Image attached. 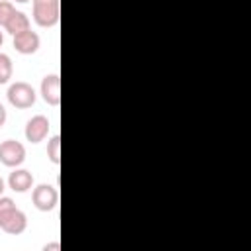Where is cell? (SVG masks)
<instances>
[{"mask_svg":"<svg viewBox=\"0 0 251 251\" xmlns=\"http://www.w3.org/2000/svg\"><path fill=\"white\" fill-rule=\"evenodd\" d=\"M8 102L20 110H25V108H31L35 104V90L29 82H24V80H16L14 84H10L8 88Z\"/></svg>","mask_w":251,"mask_h":251,"instance_id":"6da1fadb","label":"cell"},{"mask_svg":"<svg viewBox=\"0 0 251 251\" xmlns=\"http://www.w3.org/2000/svg\"><path fill=\"white\" fill-rule=\"evenodd\" d=\"M25 161V147L16 139H6L0 143V163L4 167L16 169Z\"/></svg>","mask_w":251,"mask_h":251,"instance_id":"7a4b0ae2","label":"cell"},{"mask_svg":"<svg viewBox=\"0 0 251 251\" xmlns=\"http://www.w3.org/2000/svg\"><path fill=\"white\" fill-rule=\"evenodd\" d=\"M31 202L41 212H51L59 202V192L51 184H37L31 192Z\"/></svg>","mask_w":251,"mask_h":251,"instance_id":"3957f363","label":"cell"},{"mask_svg":"<svg viewBox=\"0 0 251 251\" xmlns=\"http://www.w3.org/2000/svg\"><path fill=\"white\" fill-rule=\"evenodd\" d=\"M59 2L51 4H33V22L41 27H51L59 22Z\"/></svg>","mask_w":251,"mask_h":251,"instance_id":"277c9868","label":"cell"},{"mask_svg":"<svg viewBox=\"0 0 251 251\" xmlns=\"http://www.w3.org/2000/svg\"><path fill=\"white\" fill-rule=\"evenodd\" d=\"M49 120L45 118V116H41V114H37V116H33V118H29L27 120V124H25V139L29 141V143H39V141H43L45 137H47V133H49Z\"/></svg>","mask_w":251,"mask_h":251,"instance_id":"5b68a950","label":"cell"},{"mask_svg":"<svg viewBox=\"0 0 251 251\" xmlns=\"http://www.w3.org/2000/svg\"><path fill=\"white\" fill-rule=\"evenodd\" d=\"M41 98L49 106L61 104V76L59 75H47L41 80Z\"/></svg>","mask_w":251,"mask_h":251,"instance_id":"8992f818","label":"cell"},{"mask_svg":"<svg viewBox=\"0 0 251 251\" xmlns=\"http://www.w3.org/2000/svg\"><path fill=\"white\" fill-rule=\"evenodd\" d=\"M39 45H41V39H39V35H37L35 31H31V29H25V31L14 35V49H16L18 53H22V55H31V53H35V51L39 49Z\"/></svg>","mask_w":251,"mask_h":251,"instance_id":"52a82bcc","label":"cell"},{"mask_svg":"<svg viewBox=\"0 0 251 251\" xmlns=\"http://www.w3.org/2000/svg\"><path fill=\"white\" fill-rule=\"evenodd\" d=\"M0 227H2L6 233H10V235H20V233H24L25 227H27V216H25L20 208H14V210L6 216V220L0 224Z\"/></svg>","mask_w":251,"mask_h":251,"instance_id":"ba28073f","label":"cell"},{"mask_svg":"<svg viewBox=\"0 0 251 251\" xmlns=\"http://www.w3.org/2000/svg\"><path fill=\"white\" fill-rule=\"evenodd\" d=\"M8 186L14 192H27L33 186V175L25 169H14L8 176Z\"/></svg>","mask_w":251,"mask_h":251,"instance_id":"9c48e42d","label":"cell"},{"mask_svg":"<svg viewBox=\"0 0 251 251\" xmlns=\"http://www.w3.org/2000/svg\"><path fill=\"white\" fill-rule=\"evenodd\" d=\"M6 31L10 33V35H16V33H22V31H25V29H29V18L24 14V12H20V10H16L12 16H10V20L6 22Z\"/></svg>","mask_w":251,"mask_h":251,"instance_id":"30bf717a","label":"cell"},{"mask_svg":"<svg viewBox=\"0 0 251 251\" xmlns=\"http://www.w3.org/2000/svg\"><path fill=\"white\" fill-rule=\"evenodd\" d=\"M47 157L53 165H59L61 163V137L59 135H53L49 141H47Z\"/></svg>","mask_w":251,"mask_h":251,"instance_id":"8fae6325","label":"cell"},{"mask_svg":"<svg viewBox=\"0 0 251 251\" xmlns=\"http://www.w3.org/2000/svg\"><path fill=\"white\" fill-rule=\"evenodd\" d=\"M12 73H14L12 59L6 53H0V84H6L12 78Z\"/></svg>","mask_w":251,"mask_h":251,"instance_id":"7c38bea8","label":"cell"},{"mask_svg":"<svg viewBox=\"0 0 251 251\" xmlns=\"http://www.w3.org/2000/svg\"><path fill=\"white\" fill-rule=\"evenodd\" d=\"M14 12H16V8H14L12 2H8V0H0V27L6 25V22L10 20V16H12Z\"/></svg>","mask_w":251,"mask_h":251,"instance_id":"4fadbf2b","label":"cell"},{"mask_svg":"<svg viewBox=\"0 0 251 251\" xmlns=\"http://www.w3.org/2000/svg\"><path fill=\"white\" fill-rule=\"evenodd\" d=\"M14 208H16V204H14V200H12L10 196H0V224L6 220V216H8Z\"/></svg>","mask_w":251,"mask_h":251,"instance_id":"5bb4252c","label":"cell"},{"mask_svg":"<svg viewBox=\"0 0 251 251\" xmlns=\"http://www.w3.org/2000/svg\"><path fill=\"white\" fill-rule=\"evenodd\" d=\"M6 118H8V114H6V108L0 104V127L6 124Z\"/></svg>","mask_w":251,"mask_h":251,"instance_id":"9a60e30c","label":"cell"},{"mask_svg":"<svg viewBox=\"0 0 251 251\" xmlns=\"http://www.w3.org/2000/svg\"><path fill=\"white\" fill-rule=\"evenodd\" d=\"M59 249H61L59 243H47V245L43 247V251H59Z\"/></svg>","mask_w":251,"mask_h":251,"instance_id":"2e32d148","label":"cell"},{"mask_svg":"<svg viewBox=\"0 0 251 251\" xmlns=\"http://www.w3.org/2000/svg\"><path fill=\"white\" fill-rule=\"evenodd\" d=\"M51 2H59V0H31V4H51Z\"/></svg>","mask_w":251,"mask_h":251,"instance_id":"e0dca14e","label":"cell"},{"mask_svg":"<svg viewBox=\"0 0 251 251\" xmlns=\"http://www.w3.org/2000/svg\"><path fill=\"white\" fill-rule=\"evenodd\" d=\"M2 192H4V180H2V176H0V196H2Z\"/></svg>","mask_w":251,"mask_h":251,"instance_id":"ac0fdd59","label":"cell"},{"mask_svg":"<svg viewBox=\"0 0 251 251\" xmlns=\"http://www.w3.org/2000/svg\"><path fill=\"white\" fill-rule=\"evenodd\" d=\"M2 43H4V33L0 31V47H2Z\"/></svg>","mask_w":251,"mask_h":251,"instance_id":"d6986e66","label":"cell"},{"mask_svg":"<svg viewBox=\"0 0 251 251\" xmlns=\"http://www.w3.org/2000/svg\"><path fill=\"white\" fill-rule=\"evenodd\" d=\"M16 2H29V0H16Z\"/></svg>","mask_w":251,"mask_h":251,"instance_id":"ffe728a7","label":"cell"}]
</instances>
